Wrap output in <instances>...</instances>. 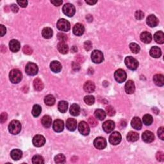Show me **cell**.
I'll use <instances>...</instances> for the list:
<instances>
[{
    "label": "cell",
    "instance_id": "obj_43",
    "mask_svg": "<svg viewBox=\"0 0 164 164\" xmlns=\"http://www.w3.org/2000/svg\"><path fill=\"white\" fill-rule=\"evenodd\" d=\"M84 101L87 105H92L95 102V98L94 97L92 96H87L84 98Z\"/></svg>",
    "mask_w": 164,
    "mask_h": 164
},
{
    "label": "cell",
    "instance_id": "obj_55",
    "mask_svg": "<svg viewBox=\"0 0 164 164\" xmlns=\"http://www.w3.org/2000/svg\"><path fill=\"white\" fill-rule=\"evenodd\" d=\"M6 32V29L3 25H0V33H1V37L4 36Z\"/></svg>",
    "mask_w": 164,
    "mask_h": 164
},
{
    "label": "cell",
    "instance_id": "obj_28",
    "mask_svg": "<svg viewBox=\"0 0 164 164\" xmlns=\"http://www.w3.org/2000/svg\"><path fill=\"white\" fill-rule=\"evenodd\" d=\"M153 82L156 85L162 87L164 85V78L162 75L158 74L154 76Z\"/></svg>",
    "mask_w": 164,
    "mask_h": 164
},
{
    "label": "cell",
    "instance_id": "obj_8",
    "mask_svg": "<svg viewBox=\"0 0 164 164\" xmlns=\"http://www.w3.org/2000/svg\"><path fill=\"white\" fill-rule=\"evenodd\" d=\"M122 140L120 133L118 132H113L109 137V142L112 145H118Z\"/></svg>",
    "mask_w": 164,
    "mask_h": 164
},
{
    "label": "cell",
    "instance_id": "obj_33",
    "mask_svg": "<svg viewBox=\"0 0 164 164\" xmlns=\"http://www.w3.org/2000/svg\"><path fill=\"white\" fill-rule=\"evenodd\" d=\"M33 87L37 91H41L44 89V83L39 78H36L33 81Z\"/></svg>",
    "mask_w": 164,
    "mask_h": 164
},
{
    "label": "cell",
    "instance_id": "obj_48",
    "mask_svg": "<svg viewBox=\"0 0 164 164\" xmlns=\"http://www.w3.org/2000/svg\"><path fill=\"white\" fill-rule=\"evenodd\" d=\"M57 37L60 42H65V41H67V40H68V37H67V35L64 34V33H59L57 35Z\"/></svg>",
    "mask_w": 164,
    "mask_h": 164
},
{
    "label": "cell",
    "instance_id": "obj_58",
    "mask_svg": "<svg viewBox=\"0 0 164 164\" xmlns=\"http://www.w3.org/2000/svg\"><path fill=\"white\" fill-rule=\"evenodd\" d=\"M85 2L90 5H93L96 4V3L98 2V1H94V0H86Z\"/></svg>",
    "mask_w": 164,
    "mask_h": 164
},
{
    "label": "cell",
    "instance_id": "obj_57",
    "mask_svg": "<svg viewBox=\"0 0 164 164\" xmlns=\"http://www.w3.org/2000/svg\"><path fill=\"white\" fill-rule=\"evenodd\" d=\"M51 3L52 4L56 6H58L60 5H61L62 4L63 1H56V0H55V1H51Z\"/></svg>",
    "mask_w": 164,
    "mask_h": 164
},
{
    "label": "cell",
    "instance_id": "obj_19",
    "mask_svg": "<svg viewBox=\"0 0 164 164\" xmlns=\"http://www.w3.org/2000/svg\"><path fill=\"white\" fill-rule=\"evenodd\" d=\"M66 127L69 131L73 132L77 128V121L73 118H69L66 121Z\"/></svg>",
    "mask_w": 164,
    "mask_h": 164
},
{
    "label": "cell",
    "instance_id": "obj_47",
    "mask_svg": "<svg viewBox=\"0 0 164 164\" xmlns=\"http://www.w3.org/2000/svg\"><path fill=\"white\" fill-rule=\"evenodd\" d=\"M135 18L138 20H142L144 18V13L142 11H137L135 14Z\"/></svg>",
    "mask_w": 164,
    "mask_h": 164
},
{
    "label": "cell",
    "instance_id": "obj_36",
    "mask_svg": "<svg viewBox=\"0 0 164 164\" xmlns=\"http://www.w3.org/2000/svg\"><path fill=\"white\" fill-rule=\"evenodd\" d=\"M94 115L97 119H98L100 120H104L106 118V112L101 109L96 110L94 113Z\"/></svg>",
    "mask_w": 164,
    "mask_h": 164
},
{
    "label": "cell",
    "instance_id": "obj_53",
    "mask_svg": "<svg viewBox=\"0 0 164 164\" xmlns=\"http://www.w3.org/2000/svg\"><path fill=\"white\" fill-rule=\"evenodd\" d=\"M72 68L75 71H78L80 69V65L78 62H73L72 63Z\"/></svg>",
    "mask_w": 164,
    "mask_h": 164
},
{
    "label": "cell",
    "instance_id": "obj_21",
    "mask_svg": "<svg viewBox=\"0 0 164 164\" xmlns=\"http://www.w3.org/2000/svg\"><path fill=\"white\" fill-rule=\"evenodd\" d=\"M135 87L134 82L132 81V80H129V81L126 82L125 85V91L127 94H132L135 92Z\"/></svg>",
    "mask_w": 164,
    "mask_h": 164
},
{
    "label": "cell",
    "instance_id": "obj_17",
    "mask_svg": "<svg viewBox=\"0 0 164 164\" xmlns=\"http://www.w3.org/2000/svg\"><path fill=\"white\" fill-rule=\"evenodd\" d=\"M9 47L11 51L17 53L19 51L20 48H21V44H20V42L18 40L13 39L11 40V42H9Z\"/></svg>",
    "mask_w": 164,
    "mask_h": 164
},
{
    "label": "cell",
    "instance_id": "obj_6",
    "mask_svg": "<svg viewBox=\"0 0 164 164\" xmlns=\"http://www.w3.org/2000/svg\"><path fill=\"white\" fill-rule=\"evenodd\" d=\"M62 11L63 14L68 17H72L75 14L76 8L75 6L71 3H66L63 6Z\"/></svg>",
    "mask_w": 164,
    "mask_h": 164
},
{
    "label": "cell",
    "instance_id": "obj_54",
    "mask_svg": "<svg viewBox=\"0 0 164 164\" xmlns=\"http://www.w3.org/2000/svg\"><path fill=\"white\" fill-rule=\"evenodd\" d=\"M6 119H7V114L6 113L3 112L1 114V117H0V120H1V123H4Z\"/></svg>",
    "mask_w": 164,
    "mask_h": 164
},
{
    "label": "cell",
    "instance_id": "obj_12",
    "mask_svg": "<svg viewBox=\"0 0 164 164\" xmlns=\"http://www.w3.org/2000/svg\"><path fill=\"white\" fill-rule=\"evenodd\" d=\"M46 139L44 137L41 135H37L33 137V144L35 147H42L45 144Z\"/></svg>",
    "mask_w": 164,
    "mask_h": 164
},
{
    "label": "cell",
    "instance_id": "obj_27",
    "mask_svg": "<svg viewBox=\"0 0 164 164\" xmlns=\"http://www.w3.org/2000/svg\"><path fill=\"white\" fill-rule=\"evenodd\" d=\"M41 123L43 126L45 127L46 128H49L51 126L52 119L51 118L49 115H44L41 119Z\"/></svg>",
    "mask_w": 164,
    "mask_h": 164
},
{
    "label": "cell",
    "instance_id": "obj_35",
    "mask_svg": "<svg viewBox=\"0 0 164 164\" xmlns=\"http://www.w3.org/2000/svg\"><path fill=\"white\" fill-rule=\"evenodd\" d=\"M58 108L61 113H65L68 108V103L65 101H60L58 105Z\"/></svg>",
    "mask_w": 164,
    "mask_h": 164
},
{
    "label": "cell",
    "instance_id": "obj_41",
    "mask_svg": "<svg viewBox=\"0 0 164 164\" xmlns=\"http://www.w3.org/2000/svg\"><path fill=\"white\" fill-rule=\"evenodd\" d=\"M130 49L132 51V52L133 53H135V54H137V53H139L140 51V46L134 42H132L130 44Z\"/></svg>",
    "mask_w": 164,
    "mask_h": 164
},
{
    "label": "cell",
    "instance_id": "obj_38",
    "mask_svg": "<svg viewBox=\"0 0 164 164\" xmlns=\"http://www.w3.org/2000/svg\"><path fill=\"white\" fill-rule=\"evenodd\" d=\"M142 120H143V123L145 125L149 126L153 123V117L149 114H146L145 115H144Z\"/></svg>",
    "mask_w": 164,
    "mask_h": 164
},
{
    "label": "cell",
    "instance_id": "obj_13",
    "mask_svg": "<svg viewBox=\"0 0 164 164\" xmlns=\"http://www.w3.org/2000/svg\"><path fill=\"white\" fill-rule=\"evenodd\" d=\"M114 128H115V123L111 120H106V122L103 124V129L107 133L112 132L113 130H114Z\"/></svg>",
    "mask_w": 164,
    "mask_h": 164
},
{
    "label": "cell",
    "instance_id": "obj_7",
    "mask_svg": "<svg viewBox=\"0 0 164 164\" xmlns=\"http://www.w3.org/2000/svg\"><path fill=\"white\" fill-rule=\"evenodd\" d=\"M91 59L92 62L95 63H100L104 60V56H103V53L101 51L94 50L91 54Z\"/></svg>",
    "mask_w": 164,
    "mask_h": 164
},
{
    "label": "cell",
    "instance_id": "obj_37",
    "mask_svg": "<svg viewBox=\"0 0 164 164\" xmlns=\"http://www.w3.org/2000/svg\"><path fill=\"white\" fill-rule=\"evenodd\" d=\"M44 103L48 106H53L55 103V97L51 94L46 96L44 98Z\"/></svg>",
    "mask_w": 164,
    "mask_h": 164
},
{
    "label": "cell",
    "instance_id": "obj_5",
    "mask_svg": "<svg viewBox=\"0 0 164 164\" xmlns=\"http://www.w3.org/2000/svg\"><path fill=\"white\" fill-rule=\"evenodd\" d=\"M25 71L26 74L30 76H35L37 74L39 69L35 63L32 62H29L26 65Z\"/></svg>",
    "mask_w": 164,
    "mask_h": 164
},
{
    "label": "cell",
    "instance_id": "obj_51",
    "mask_svg": "<svg viewBox=\"0 0 164 164\" xmlns=\"http://www.w3.org/2000/svg\"><path fill=\"white\" fill-rule=\"evenodd\" d=\"M158 135L159 138L163 140H164V129L163 127H160V128L158 130Z\"/></svg>",
    "mask_w": 164,
    "mask_h": 164
},
{
    "label": "cell",
    "instance_id": "obj_32",
    "mask_svg": "<svg viewBox=\"0 0 164 164\" xmlns=\"http://www.w3.org/2000/svg\"><path fill=\"white\" fill-rule=\"evenodd\" d=\"M42 35L44 38L46 39H51L53 36V30L49 27L44 28L42 31Z\"/></svg>",
    "mask_w": 164,
    "mask_h": 164
},
{
    "label": "cell",
    "instance_id": "obj_30",
    "mask_svg": "<svg viewBox=\"0 0 164 164\" xmlns=\"http://www.w3.org/2000/svg\"><path fill=\"white\" fill-rule=\"evenodd\" d=\"M23 155V153L21 150L19 149H13L11 153V158L14 160H19L21 158Z\"/></svg>",
    "mask_w": 164,
    "mask_h": 164
},
{
    "label": "cell",
    "instance_id": "obj_22",
    "mask_svg": "<svg viewBox=\"0 0 164 164\" xmlns=\"http://www.w3.org/2000/svg\"><path fill=\"white\" fill-rule=\"evenodd\" d=\"M131 125L133 128H135V130H140L142 127V123L141 120L139 118L135 117V118H133V119L132 120Z\"/></svg>",
    "mask_w": 164,
    "mask_h": 164
},
{
    "label": "cell",
    "instance_id": "obj_29",
    "mask_svg": "<svg viewBox=\"0 0 164 164\" xmlns=\"http://www.w3.org/2000/svg\"><path fill=\"white\" fill-rule=\"evenodd\" d=\"M154 39L155 41L158 43V44H163L164 42V34L161 31L157 32L155 33V34L154 35Z\"/></svg>",
    "mask_w": 164,
    "mask_h": 164
},
{
    "label": "cell",
    "instance_id": "obj_56",
    "mask_svg": "<svg viewBox=\"0 0 164 164\" xmlns=\"http://www.w3.org/2000/svg\"><path fill=\"white\" fill-rule=\"evenodd\" d=\"M11 8L12 10V11L13 12H14V13H17L19 11V8H18V5H16L15 4H12L11 6Z\"/></svg>",
    "mask_w": 164,
    "mask_h": 164
},
{
    "label": "cell",
    "instance_id": "obj_11",
    "mask_svg": "<svg viewBox=\"0 0 164 164\" xmlns=\"http://www.w3.org/2000/svg\"><path fill=\"white\" fill-rule=\"evenodd\" d=\"M78 130L83 135H88L90 132V128L88 124L85 121H81L78 125Z\"/></svg>",
    "mask_w": 164,
    "mask_h": 164
},
{
    "label": "cell",
    "instance_id": "obj_23",
    "mask_svg": "<svg viewBox=\"0 0 164 164\" xmlns=\"http://www.w3.org/2000/svg\"><path fill=\"white\" fill-rule=\"evenodd\" d=\"M140 40L146 44H149L152 41V35L148 32H144L140 35Z\"/></svg>",
    "mask_w": 164,
    "mask_h": 164
},
{
    "label": "cell",
    "instance_id": "obj_39",
    "mask_svg": "<svg viewBox=\"0 0 164 164\" xmlns=\"http://www.w3.org/2000/svg\"><path fill=\"white\" fill-rule=\"evenodd\" d=\"M42 111L41 107L39 105H35L33 107L32 109V115L34 117H38L41 114Z\"/></svg>",
    "mask_w": 164,
    "mask_h": 164
},
{
    "label": "cell",
    "instance_id": "obj_18",
    "mask_svg": "<svg viewBox=\"0 0 164 164\" xmlns=\"http://www.w3.org/2000/svg\"><path fill=\"white\" fill-rule=\"evenodd\" d=\"M142 140L146 143L152 142L155 140V135L150 131H146L142 134Z\"/></svg>",
    "mask_w": 164,
    "mask_h": 164
},
{
    "label": "cell",
    "instance_id": "obj_59",
    "mask_svg": "<svg viewBox=\"0 0 164 164\" xmlns=\"http://www.w3.org/2000/svg\"><path fill=\"white\" fill-rule=\"evenodd\" d=\"M86 18H87V21L89 22H91V21H92V20H93V18H92V16L91 15H87L86 17Z\"/></svg>",
    "mask_w": 164,
    "mask_h": 164
},
{
    "label": "cell",
    "instance_id": "obj_52",
    "mask_svg": "<svg viewBox=\"0 0 164 164\" xmlns=\"http://www.w3.org/2000/svg\"><path fill=\"white\" fill-rule=\"evenodd\" d=\"M17 3H18V4L21 6V7L23 8H25L28 5V1H25V0H21V1H17Z\"/></svg>",
    "mask_w": 164,
    "mask_h": 164
},
{
    "label": "cell",
    "instance_id": "obj_34",
    "mask_svg": "<svg viewBox=\"0 0 164 164\" xmlns=\"http://www.w3.org/2000/svg\"><path fill=\"white\" fill-rule=\"evenodd\" d=\"M80 113V108L77 104H73L70 108V113L73 116H78Z\"/></svg>",
    "mask_w": 164,
    "mask_h": 164
},
{
    "label": "cell",
    "instance_id": "obj_40",
    "mask_svg": "<svg viewBox=\"0 0 164 164\" xmlns=\"http://www.w3.org/2000/svg\"><path fill=\"white\" fill-rule=\"evenodd\" d=\"M32 163L34 164H42L44 163V160L41 155H35L32 158Z\"/></svg>",
    "mask_w": 164,
    "mask_h": 164
},
{
    "label": "cell",
    "instance_id": "obj_15",
    "mask_svg": "<svg viewBox=\"0 0 164 164\" xmlns=\"http://www.w3.org/2000/svg\"><path fill=\"white\" fill-rule=\"evenodd\" d=\"M85 32V27L81 23H77L73 27V33L75 35L81 36Z\"/></svg>",
    "mask_w": 164,
    "mask_h": 164
},
{
    "label": "cell",
    "instance_id": "obj_20",
    "mask_svg": "<svg viewBox=\"0 0 164 164\" xmlns=\"http://www.w3.org/2000/svg\"><path fill=\"white\" fill-rule=\"evenodd\" d=\"M150 55L153 58H160L162 55L161 49L157 46H153L150 49Z\"/></svg>",
    "mask_w": 164,
    "mask_h": 164
},
{
    "label": "cell",
    "instance_id": "obj_4",
    "mask_svg": "<svg viewBox=\"0 0 164 164\" xmlns=\"http://www.w3.org/2000/svg\"><path fill=\"white\" fill-rule=\"evenodd\" d=\"M56 26L60 31L63 32H68L71 29V25L68 21H67L65 19H60L57 22Z\"/></svg>",
    "mask_w": 164,
    "mask_h": 164
},
{
    "label": "cell",
    "instance_id": "obj_3",
    "mask_svg": "<svg viewBox=\"0 0 164 164\" xmlns=\"http://www.w3.org/2000/svg\"><path fill=\"white\" fill-rule=\"evenodd\" d=\"M125 64L129 69L135 71L139 67V62L132 56H127L125 60Z\"/></svg>",
    "mask_w": 164,
    "mask_h": 164
},
{
    "label": "cell",
    "instance_id": "obj_14",
    "mask_svg": "<svg viewBox=\"0 0 164 164\" xmlns=\"http://www.w3.org/2000/svg\"><path fill=\"white\" fill-rule=\"evenodd\" d=\"M53 128L56 132H62L63 130V128H64V123H63V120L60 119L55 120L54 122H53Z\"/></svg>",
    "mask_w": 164,
    "mask_h": 164
},
{
    "label": "cell",
    "instance_id": "obj_46",
    "mask_svg": "<svg viewBox=\"0 0 164 164\" xmlns=\"http://www.w3.org/2000/svg\"><path fill=\"white\" fill-rule=\"evenodd\" d=\"M88 122L90 126L91 127H95L98 125V120H96V118H94V117H90L88 119Z\"/></svg>",
    "mask_w": 164,
    "mask_h": 164
},
{
    "label": "cell",
    "instance_id": "obj_60",
    "mask_svg": "<svg viewBox=\"0 0 164 164\" xmlns=\"http://www.w3.org/2000/svg\"><path fill=\"white\" fill-rule=\"evenodd\" d=\"M71 51L72 53H76V51H78V48H77V47L76 46H74L72 47Z\"/></svg>",
    "mask_w": 164,
    "mask_h": 164
},
{
    "label": "cell",
    "instance_id": "obj_50",
    "mask_svg": "<svg viewBox=\"0 0 164 164\" xmlns=\"http://www.w3.org/2000/svg\"><path fill=\"white\" fill-rule=\"evenodd\" d=\"M156 159L159 162H163L164 160V154L162 151H159L156 153Z\"/></svg>",
    "mask_w": 164,
    "mask_h": 164
},
{
    "label": "cell",
    "instance_id": "obj_25",
    "mask_svg": "<svg viewBox=\"0 0 164 164\" xmlns=\"http://www.w3.org/2000/svg\"><path fill=\"white\" fill-rule=\"evenodd\" d=\"M83 89L87 93H92L95 90V85L92 82L88 81L83 85Z\"/></svg>",
    "mask_w": 164,
    "mask_h": 164
},
{
    "label": "cell",
    "instance_id": "obj_2",
    "mask_svg": "<svg viewBox=\"0 0 164 164\" xmlns=\"http://www.w3.org/2000/svg\"><path fill=\"white\" fill-rule=\"evenodd\" d=\"M22 73L19 69H12L10 72L9 78L12 83H18L21 81L22 80Z\"/></svg>",
    "mask_w": 164,
    "mask_h": 164
},
{
    "label": "cell",
    "instance_id": "obj_45",
    "mask_svg": "<svg viewBox=\"0 0 164 164\" xmlns=\"http://www.w3.org/2000/svg\"><path fill=\"white\" fill-rule=\"evenodd\" d=\"M23 53H25V54L28 55H30L32 54L33 49L31 48V47H30L28 45H26V46L23 47Z\"/></svg>",
    "mask_w": 164,
    "mask_h": 164
},
{
    "label": "cell",
    "instance_id": "obj_9",
    "mask_svg": "<svg viewBox=\"0 0 164 164\" xmlns=\"http://www.w3.org/2000/svg\"><path fill=\"white\" fill-rule=\"evenodd\" d=\"M114 77L116 81L118 83H120L125 82V80H126L127 78V75L124 70L119 69L118 70H117V71L115 72Z\"/></svg>",
    "mask_w": 164,
    "mask_h": 164
},
{
    "label": "cell",
    "instance_id": "obj_31",
    "mask_svg": "<svg viewBox=\"0 0 164 164\" xmlns=\"http://www.w3.org/2000/svg\"><path fill=\"white\" fill-rule=\"evenodd\" d=\"M139 139V133H137V132H130L128 133L127 135V140H128L129 142H136Z\"/></svg>",
    "mask_w": 164,
    "mask_h": 164
},
{
    "label": "cell",
    "instance_id": "obj_44",
    "mask_svg": "<svg viewBox=\"0 0 164 164\" xmlns=\"http://www.w3.org/2000/svg\"><path fill=\"white\" fill-rule=\"evenodd\" d=\"M106 112L107 114L110 117H112L113 115H115V110L114 108H113V107L112 106H107L106 108Z\"/></svg>",
    "mask_w": 164,
    "mask_h": 164
},
{
    "label": "cell",
    "instance_id": "obj_26",
    "mask_svg": "<svg viewBox=\"0 0 164 164\" xmlns=\"http://www.w3.org/2000/svg\"><path fill=\"white\" fill-rule=\"evenodd\" d=\"M57 48L58 51L63 55L67 54L69 51V47L68 44H65V42H60L58 43L57 46Z\"/></svg>",
    "mask_w": 164,
    "mask_h": 164
},
{
    "label": "cell",
    "instance_id": "obj_1",
    "mask_svg": "<svg viewBox=\"0 0 164 164\" xmlns=\"http://www.w3.org/2000/svg\"><path fill=\"white\" fill-rule=\"evenodd\" d=\"M21 130V125L19 120H13L8 125V131L12 135H18Z\"/></svg>",
    "mask_w": 164,
    "mask_h": 164
},
{
    "label": "cell",
    "instance_id": "obj_16",
    "mask_svg": "<svg viewBox=\"0 0 164 164\" xmlns=\"http://www.w3.org/2000/svg\"><path fill=\"white\" fill-rule=\"evenodd\" d=\"M146 23H147V24H148V25L150 26V27L153 28V27H155V26H156L158 25L159 21H158V18H157L155 15H150L148 17V18H147Z\"/></svg>",
    "mask_w": 164,
    "mask_h": 164
},
{
    "label": "cell",
    "instance_id": "obj_10",
    "mask_svg": "<svg viewBox=\"0 0 164 164\" xmlns=\"http://www.w3.org/2000/svg\"><path fill=\"white\" fill-rule=\"evenodd\" d=\"M106 140L105 138L101 137H97L94 141V145L95 148L98 149H103L106 147Z\"/></svg>",
    "mask_w": 164,
    "mask_h": 164
},
{
    "label": "cell",
    "instance_id": "obj_24",
    "mask_svg": "<svg viewBox=\"0 0 164 164\" xmlns=\"http://www.w3.org/2000/svg\"><path fill=\"white\" fill-rule=\"evenodd\" d=\"M50 69H51L53 72L58 73L62 70V65L58 61H53L50 64Z\"/></svg>",
    "mask_w": 164,
    "mask_h": 164
},
{
    "label": "cell",
    "instance_id": "obj_42",
    "mask_svg": "<svg viewBox=\"0 0 164 164\" xmlns=\"http://www.w3.org/2000/svg\"><path fill=\"white\" fill-rule=\"evenodd\" d=\"M55 162L56 163H63L65 162V156L62 154H59L55 157Z\"/></svg>",
    "mask_w": 164,
    "mask_h": 164
},
{
    "label": "cell",
    "instance_id": "obj_49",
    "mask_svg": "<svg viewBox=\"0 0 164 164\" xmlns=\"http://www.w3.org/2000/svg\"><path fill=\"white\" fill-rule=\"evenodd\" d=\"M92 42L87 41H85L84 43V48L87 51H89L90 49H92Z\"/></svg>",
    "mask_w": 164,
    "mask_h": 164
}]
</instances>
